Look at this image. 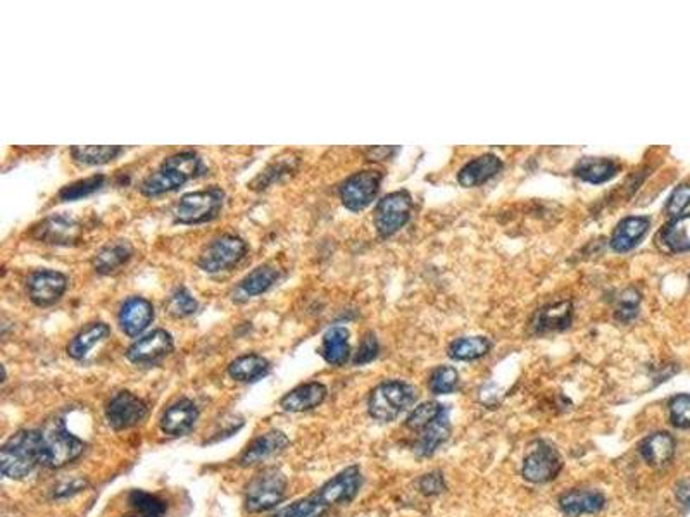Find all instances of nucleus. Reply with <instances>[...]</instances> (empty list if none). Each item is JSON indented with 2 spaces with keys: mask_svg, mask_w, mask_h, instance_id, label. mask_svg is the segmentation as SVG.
I'll list each match as a JSON object with an SVG mask.
<instances>
[{
  "mask_svg": "<svg viewBox=\"0 0 690 517\" xmlns=\"http://www.w3.org/2000/svg\"><path fill=\"white\" fill-rule=\"evenodd\" d=\"M154 321V305L143 297L125 300L119 311V327L125 335L135 338Z\"/></svg>",
  "mask_w": 690,
  "mask_h": 517,
  "instance_id": "nucleus-15",
  "label": "nucleus"
},
{
  "mask_svg": "<svg viewBox=\"0 0 690 517\" xmlns=\"http://www.w3.org/2000/svg\"><path fill=\"white\" fill-rule=\"evenodd\" d=\"M502 169V163L500 159L494 156V154H485V156H480L473 161H469L458 174V182L461 187H478L482 183H485L487 180L494 178L497 173Z\"/></svg>",
  "mask_w": 690,
  "mask_h": 517,
  "instance_id": "nucleus-23",
  "label": "nucleus"
},
{
  "mask_svg": "<svg viewBox=\"0 0 690 517\" xmlns=\"http://www.w3.org/2000/svg\"><path fill=\"white\" fill-rule=\"evenodd\" d=\"M86 487V481L85 480H73L71 483H66V485H61L57 490L54 491L55 497L61 498V497H68V495H73V493H78Z\"/></svg>",
  "mask_w": 690,
  "mask_h": 517,
  "instance_id": "nucleus-46",
  "label": "nucleus"
},
{
  "mask_svg": "<svg viewBox=\"0 0 690 517\" xmlns=\"http://www.w3.org/2000/svg\"><path fill=\"white\" fill-rule=\"evenodd\" d=\"M670 421L675 428H690V395L680 393L670 400Z\"/></svg>",
  "mask_w": 690,
  "mask_h": 517,
  "instance_id": "nucleus-41",
  "label": "nucleus"
},
{
  "mask_svg": "<svg viewBox=\"0 0 690 517\" xmlns=\"http://www.w3.org/2000/svg\"><path fill=\"white\" fill-rule=\"evenodd\" d=\"M662 242L671 252L690 250V214L671 219L662 231Z\"/></svg>",
  "mask_w": 690,
  "mask_h": 517,
  "instance_id": "nucleus-32",
  "label": "nucleus"
},
{
  "mask_svg": "<svg viewBox=\"0 0 690 517\" xmlns=\"http://www.w3.org/2000/svg\"><path fill=\"white\" fill-rule=\"evenodd\" d=\"M651 226V219L645 216H630L621 219L611 237V246L616 252H629L632 250L647 233Z\"/></svg>",
  "mask_w": 690,
  "mask_h": 517,
  "instance_id": "nucleus-22",
  "label": "nucleus"
},
{
  "mask_svg": "<svg viewBox=\"0 0 690 517\" xmlns=\"http://www.w3.org/2000/svg\"><path fill=\"white\" fill-rule=\"evenodd\" d=\"M130 514L125 517H165L166 504L156 495L134 490L128 495Z\"/></svg>",
  "mask_w": 690,
  "mask_h": 517,
  "instance_id": "nucleus-36",
  "label": "nucleus"
},
{
  "mask_svg": "<svg viewBox=\"0 0 690 517\" xmlns=\"http://www.w3.org/2000/svg\"><path fill=\"white\" fill-rule=\"evenodd\" d=\"M80 235V224L68 216H53L45 219L37 230L35 237L45 244L69 246Z\"/></svg>",
  "mask_w": 690,
  "mask_h": 517,
  "instance_id": "nucleus-18",
  "label": "nucleus"
},
{
  "mask_svg": "<svg viewBox=\"0 0 690 517\" xmlns=\"http://www.w3.org/2000/svg\"><path fill=\"white\" fill-rule=\"evenodd\" d=\"M492 343L485 336H465L449 345V357L454 360H476L489 354Z\"/></svg>",
  "mask_w": 690,
  "mask_h": 517,
  "instance_id": "nucleus-33",
  "label": "nucleus"
},
{
  "mask_svg": "<svg viewBox=\"0 0 690 517\" xmlns=\"http://www.w3.org/2000/svg\"><path fill=\"white\" fill-rule=\"evenodd\" d=\"M134 248L126 240H118L110 246H102L92 259L93 270L101 274H110L130 261Z\"/></svg>",
  "mask_w": 690,
  "mask_h": 517,
  "instance_id": "nucleus-28",
  "label": "nucleus"
},
{
  "mask_svg": "<svg viewBox=\"0 0 690 517\" xmlns=\"http://www.w3.org/2000/svg\"><path fill=\"white\" fill-rule=\"evenodd\" d=\"M380 185H382L380 171H373V169L359 171L342 183L340 200L345 206V209L359 213L377 198Z\"/></svg>",
  "mask_w": 690,
  "mask_h": 517,
  "instance_id": "nucleus-9",
  "label": "nucleus"
},
{
  "mask_svg": "<svg viewBox=\"0 0 690 517\" xmlns=\"http://www.w3.org/2000/svg\"><path fill=\"white\" fill-rule=\"evenodd\" d=\"M44 438V465L64 467L66 464L78 459L85 450V443L80 438L71 435L66 424L61 419H55L45 424L42 430Z\"/></svg>",
  "mask_w": 690,
  "mask_h": 517,
  "instance_id": "nucleus-4",
  "label": "nucleus"
},
{
  "mask_svg": "<svg viewBox=\"0 0 690 517\" xmlns=\"http://www.w3.org/2000/svg\"><path fill=\"white\" fill-rule=\"evenodd\" d=\"M413 198L408 191H394L377 204L375 226L380 237H392L411 218Z\"/></svg>",
  "mask_w": 690,
  "mask_h": 517,
  "instance_id": "nucleus-8",
  "label": "nucleus"
},
{
  "mask_svg": "<svg viewBox=\"0 0 690 517\" xmlns=\"http://www.w3.org/2000/svg\"><path fill=\"white\" fill-rule=\"evenodd\" d=\"M280 278V271L272 264H261L256 270L248 272V276L239 283L237 287V297L235 300H248L257 297L264 292H268Z\"/></svg>",
  "mask_w": 690,
  "mask_h": 517,
  "instance_id": "nucleus-24",
  "label": "nucleus"
},
{
  "mask_svg": "<svg viewBox=\"0 0 690 517\" xmlns=\"http://www.w3.org/2000/svg\"><path fill=\"white\" fill-rule=\"evenodd\" d=\"M459 375L451 366H439L430 376V390L435 395H447L458 388Z\"/></svg>",
  "mask_w": 690,
  "mask_h": 517,
  "instance_id": "nucleus-39",
  "label": "nucleus"
},
{
  "mask_svg": "<svg viewBox=\"0 0 690 517\" xmlns=\"http://www.w3.org/2000/svg\"><path fill=\"white\" fill-rule=\"evenodd\" d=\"M378 351H380V347H378L377 336H375L373 333H366L364 338H362V342H361V345H359L358 354H356L353 362H354L356 366L368 364V362H371V360L377 359Z\"/></svg>",
  "mask_w": 690,
  "mask_h": 517,
  "instance_id": "nucleus-43",
  "label": "nucleus"
},
{
  "mask_svg": "<svg viewBox=\"0 0 690 517\" xmlns=\"http://www.w3.org/2000/svg\"><path fill=\"white\" fill-rule=\"evenodd\" d=\"M331 505L329 500L323 497L320 490L314 491L313 495L301 498L288 507L281 509L276 513L275 517H323V514L330 509Z\"/></svg>",
  "mask_w": 690,
  "mask_h": 517,
  "instance_id": "nucleus-31",
  "label": "nucleus"
},
{
  "mask_svg": "<svg viewBox=\"0 0 690 517\" xmlns=\"http://www.w3.org/2000/svg\"><path fill=\"white\" fill-rule=\"evenodd\" d=\"M675 447H677V441L673 436L666 432H658V433L645 436L640 441L638 452H640L642 459L649 465L662 467L673 459Z\"/></svg>",
  "mask_w": 690,
  "mask_h": 517,
  "instance_id": "nucleus-21",
  "label": "nucleus"
},
{
  "mask_svg": "<svg viewBox=\"0 0 690 517\" xmlns=\"http://www.w3.org/2000/svg\"><path fill=\"white\" fill-rule=\"evenodd\" d=\"M202 173L204 164L199 154L193 150H183L169 156L158 171L149 174L140 185V193L145 197H159L182 189Z\"/></svg>",
  "mask_w": 690,
  "mask_h": 517,
  "instance_id": "nucleus-1",
  "label": "nucleus"
},
{
  "mask_svg": "<svg viewBox=\"0 0 690 517\" xmlns=\"http://www.w3.org/2000/svg\"><path fill=\"white\" fill-rule=\"evenodd\" d=\"M563 469L559 452L546 441H537L535 447L524 457L522 474L524 480L535 485L554 481Z\"/></svg>",
  "mask_w": 690,
  "mask_h": 517,
  "instance_id": "nucleus-10",
  "label": "nucleus"
},
{
  "mask_svg": "<svg viewBox=\"0 0 690 517\" xmlns=\"http://www.w3.org/2000/svg\"><path fill=\"white\" fill-rule=\"evenodd\" d=\"M199 417V410L192 400L182 399L166 408L161 417V430L166 435L182 436L189 433Z\"/></svg>",
  "mask_w": 690,
  "mask_h": 517,
  "instance_id": "nucleus-19",
  "label": "nucleus"
},
{
  "mask_svg": "<svg viewBox=\"0 0 690 517\" xmlns=\"http://www.w3.org/2000/svg\"><path fill=\"white\" fill-rule=\"evenodd\" d=\"M173 347V336L166 329H154L152 333L134 342L126 351V357L134 364H150L171 354Z\"/></svg>",
  "mask_w": 690,
  "mask_h": 517,
  "instance_id": "nucleus-13",
  "label": "nucleus"
},
{
  "mask_svg": "<svg viewBox=\"0 0 690 517\" xmlns=\"http://www.w3.org/2000/svg\"><path fill=\"white\" fill-rule=\"evenodd\" d=\"M419 491L426 497H435L445 491V480L439 471L428 473L419 480Z\"/></svg>",
  "mask_w": 690,
  "mask_h": 517,
  "instance_id": "nucleus-44",
  "label": "nucleus"
},
{
  "mask_svg": "<svg viewBox=\"0 0 690 517\" xmlns=\"http://www.w3.org/2000/svg\"><path fill=\"white\" fill-rule=\"evenodd\" d=\"M320 354L331 366H344L351 355L349 329L342 327H330L323 336Z\"/></svg>",
  "mask_w": 690,
  "mask_h": 517,
  "instance_id": "nucleus-26",
  "label": "nucleus"
},
{
  "mask_svg": "<svg viewBox=\"0 0 690 517\" xmlns=\"http://www.w3.org/2000/svg\"><path fill=\"white\" fill-rule=\"evenodd\" d=\"M246 254H248V244L240 237L226 233L215 238L204 248L197 264L202 271L206 272L226 271L237 266L246 257Z\"/></svg>",
  "mask_w": 690,
  "mask_h": 517,
  "instance_id": "nucleus-7",
  "label": "nucleus"
},
{
  "mask_svg": "<svg viewBox=\"0 0 690 517\" xmlns=\"http://www.w3.org/2000/svg\"><path fill=\"white\" fill-rule=\"evenodd\" d=\"M27 287L29 300L38 307H47L64 295L68 278L53 270H38L28 276Z\"/></svg>",
  "mask_w": 690,
  "mask_h": 517,
  "instance_id": "nucleus-12",
  "label": "nucleus"
},
{
  "mask_svg": "<svg viewBox=\"0 0 690 517\" xmlns=\"http://www.w3.org/2000/svg\"><path fill=\"white\" fill-rule=\"evenodd\" d=\"M570 323H572V303L563 302L540 311L533 327L537 329V333H548L554 329H564Z\"/></svg>",
  "mask_w": 690,
  "mask_h": 517,
  "instance_id": "nucleus-34",
  "label": "nucleus"
},
{
  "mask_svg": "<svg viewBox=\"0 0 690 517\" xmlns=\"http://www.w3.org/2000/svg\"><path fill=\"white\" fill-rule=\"evenodd\" d=\"M690 204V185H680L670 195L666 202V213L668 216H680L682 211Z\"/></svg>",
  "mask_w": 690,
  "mask_h": 517,
  "instance_id": "nucleus-42",
  "label": "nucleus"
},
{
  "mask_svg": "<svg viewBox=\"0 0 690 517\" xmlns=\"http://www.w3.org/2000/svg\"><path fill=\"white\" fill-rule=\"evenodd\" d=\"M418 399V392L413 384L392 380L380 383L368 399V412L373 419L390 423L395 421L404 410L413 406Z\"/></svg>",
  "mask_w": 690,
  "mask_h": 517,
  "instance_id": "nucleus-3",
  "label": "nucleus"
},
{
  "mask_svg": "<svg viewBox=\"0 0 690 517\" xmlns=\"http://www.w3.org/2000/svg\"><path fill=\"white\" fill-rule=\"evenodd\" d=\"M104 182H106L104 174H93V176H88L85 180H78V182L61 189L59 190V198L64 200V202H69V200H78V198H83V197H88L93 191L99 190L104 185Z\"/></svg>",
  "mask_w": 690,
  "mask_h": 517,
  "instance_id": "nucleus-38",
  "label": "nucleus"
},
{
  "mask_svg": "<svg viewBox=\"0 0 690 517\" xmlns=\"http://www.w3.org/2000/svg\"><path fill=\"white\" fill-rule=\"evenodd\" d=\"M167 307L175 318H187V316H192L199 305H197V300L193 299L185 288H176L169 297Z\"/></svg>",
  "mask_w": 690,
  "mask_h": 517,
  "instance_id": "nucleus-40",
  "label": "nucleus"
},
{
  "mask_svg": "<svg viewBox=\"0 0 690 517\" xmlns=\"http://www.w3.org/2000/svg\"><path fill=\"white\" fill-rule=\"evenodd\" d=\"M327 399V386L318 382L304 383L301 386L288 392L280 406L287 412H305L318 408Z\"/></svg>",
  "mask_w": 690,
  "mask_h": 517,
  "instance_id": "nucleus-20",
  "label": "nucleus"
},
{
  "mask_svg": "<svg viewBox=\"0 0 690 517\" xmlns=\"http://www.w3.org/2000/svg\"><path fill=\"white\" fill-rule=\"evenodd\" d=\"M287 490V478L276 467H266L248 483L246 505L248 513H266L276 507Z\"/></svg>",
  "mask_w": 690,
  "mask_h": 517,
  "instance_id": "nucleus-6",
  "label": "nucleus"
},
{
  "mask_svg": "<svg viewBox=\"0 0 690 517\" xmlns=\"http://www.w3.org/2000/svg\"><path fill=\"white\" fill-rule=\"evenodd\" d=\"M362 485V474L358 465H351L329 480L320 491L329 500L331 507L338 504H349L356 498Z\"/></svg>",
  "mask_w": 690,
  "mask_h": 517,
  "instance_id": "nucleus-14",
  "label": "nucleus"
},
{
  "mask_svg": "<svg viewBox=\"0 0 690 517\" xmlns=\"http://www.w3.org/2000/svg\"><path fill=\"white\" fill-rule=\"evenodd\" d=\"M288 443H290V440L287 438L285 433L270 432L266 435L256 438L246 448V452L240 456L239 463L242 467H248V465L268 461L278 454H281L288 447Z\"/></svg>",
  "mask_w": 690,
  "mask_h": 517,
  "instance_id": "nucleus-17",
  "label": "nucleus"
},
{
  "mask_svg": "<svg viewBox=\"0 0 690 517\" xmlns=\"http://www.w3.org/2000/svg\"><path fill=\"white\" fill-rule=\"evenodd\" d=\"M618 169L620 166L611 159L585 158L575 167V174L587 183L601 185V183H606L607 180H611L618 173Z\"/></svg>",
  "mask_w": 690,
  "mask_h": 517,
  "instance_id": "nucleus-30",
  "label": "nucleus"
},
{
  "mask_svg": "<svg viewBox=\"0 0 690 517\" xmlns=\"http://www.w3.org/2000/svg\"><path fill=\"white\" fill-rule=\"evenodd\" d=\"M675 497H677V500H678V504H680L682 507H687V509H689L690 478H687V480H682V481L677 485V489H675Z\"/></svg>",
  "mask_w": 690,
  "mask_h": 517,
  "instance_id": "nucleus-45",
  "label": "nucleus"
},
{
  "mask_svg": "<svg viewBox=\"0 0 690 517\" xmlns=\"http://www.w3.org/2000/svg\"><path fill=\"white\" fill-rule=\"evenodd\" d=\"M121 152H123V147L119 145H83V147L71 149L73 159L85 166L110 163L114 161Z\"/></svg>",
  "mask_w": 690,
  "mask_h": 517,
  "instance_id": "nucleus-35",
  "label": "nucleus"
},
{
  "mask_svg": "<svg viewBox=\"0 0 690 517\" xmlns=\"http://www.w3.org/2000/svg\"><path fill=\"white\" fill-rule=\"evenodd\" d=\"M557 505L564 516L580 517L601 513L606 505V498L601 491L570 490L559 495Z\"/></svg>",
  "mask_w": 690,
  "mask_h": 517,
  "instance_id": "nucleus-16",
  "label": "nucleus"
},
{
  "mask_svg": "<svg viewBox=\"0 0 690 517\" xmlns=\"http://www.w3.org/2000/svg\"><path fill=\"white\" fill-rule=\"evenodd\" d=\"M147 404L130 392H119L110 399L106 417L110 428L121 432L137 426L147 416Z\"/></svg>",
  "mask_w": 690,
  "mask_h": 517,
  "instance_id": "nucleus-11",
  "label": "nucleus"
},
{
  "mask_svg": "<svg viewBox=\"0 0 690 517\" xmlns=\"http://www.w3.org/2000/svg\"><path fill=\"white\" fill-rule=\"evenodd\" d=\"M272 364L263 355L248 354L237 357L228 366V375L237 382L252 383L268 376Z\"/></svg>",
  "mask_w": 690,
  "mask_h": 517,
  "instance_id": "nucleus-25",
  "label": "nucleus"
},
{
  "mask_svg": "<svg viewBox=\"0 0 690 517\" xmlns=\"http://www.w3.org/2000/svg\"><path fill=\"white\" fill-rule=\"evenodd\" d=\"M224 191L220 187L185 193L175 207V221L180 224H202L220 216Z\"/></svg>",
  "mask_w": 690,
  "mask_h": 517,
  "instance_id": "nucleus-5",
  "label": "nucleus"
},
{
  "mask_svg": "<svg viewBox=\"0 0 690 517\" xmlns=\"http://www.w3.org/2000/svg\"><path fill=\"white\" fill-rule=\"evenodd\" d=\"M44 464V438L42 432L25 430L11 436L0 450L2 474L11 480H23Z\"/></svg>",
  "mask_w": 690,
  "mask_h": 517,
  "instance_id": "nucleus-2",
  "label": "nucleus"
},
{
  "mask_svg": "<svg viewBox=\"0 0 690 517\" xmlns=\"http://www.w3.org/2000/svg\"><path fill=\"white\" fill-rule=\"evenodd\" d=\"M110 335V327L106 323H90L80 329V333L69 342L68 345V355L73 357L75 360H82L86 354L102 340H106Z\"/></svg>",
  "mask_w": 690,
  "mask_h": 517,
  "instance_id": "nucleus-29",
  "label": "nucleus"
},
{
  "mask_svg": "<svg viewBox=\"0 0 690 517\" xmlns=\"http://www.w3.org/2000/svg\"><path fill=\"white\" fill-rule=\"evenodd\" d=\"M449 435H451V421H449V410L445 408L426 430L421 432V438L416 443V456L418 457L434 456L442 443L447 441Z\"/></svg>",
  "mask_w": 690,
  "mask_h": 517,
  "instance_id": "nucleus-27",
  "label": "nucleus"
},
{
  "mask_svg": "<svg viewBox=\"0 0 690 517\" xmlns=\"http://www.w3.org/2000/svg\"><path fill=\"white\" fill-rule=\"evenodd\" d=\"M443 410H445V408L439 404V402H423L418 408H414L413 412L408 416L406 428L419 433V432L426 430L441 416Z\"/></svg>",
  "mask_w": 690,
  "mask_h": 517,
  "instance_id": "nucleus-37",
  "label": "nucleus"
}]
</instances>
